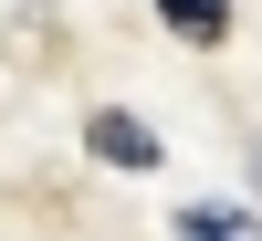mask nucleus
Listing matches in <instances>:
<instances>
[{
  "label": "nucleus",
  "instance_id": "f257e3e1",
  "mask_svg": "<svg viewBox=\"0 0 262 241\" xmlns=\"http://www.w3.org/2000/svg\"><path fill=\"white\" fill-rule=\"evenodd\" d=\"M84 147H95V158H116V168H158V137H147L137 116H116V105H105V116H84Z\"/></svg>",
  "mask_w": 262,
  "mask_h": 241
},
{
  "label": "nucleus",
  "instance_id": "f03ea898",
  "mask_svg": "<svg viewBox=\"0 0 262 241\" xmlns=\"http://www.w3.org/2000/svg\"><path fill=\"white\" fill-rule=\"evenodd\" d=\"M179 241H262V221L231 210V200H189L179 210Z\"/></svg>",
  "mask_w": 262,
  "mask_h": 241
},
{
  "label": "nucleus",
  "instance_id": "7ed1b4c3",
  "mask_svg": "<svg viewBox=\"0 0 262 241\" xmlns=\"http://www.w3.org/2000/svg\"><path fill=\"white\" fill-rule=\"evenodd\" d=\"M179 42H231V0H158Z\"/></svg>",
  "mask_w": 262,
  "mask_h": 241
},
{
  "label": "nucleus",
  "instance_id": "20e7f679",
  "mask_svg": "<svg viewBox=\"0 0 262 241\" xmlns=\"http://www.w3.org/2000/svg\"><path fill=\"white\" fill-rule=\"evenodd\" d=\"M252 200H262V126H252Z\"/></svg>",
  "mask_w": 262,
  "mask_h": 241
}]
</instances>
